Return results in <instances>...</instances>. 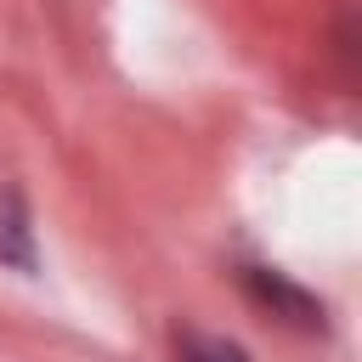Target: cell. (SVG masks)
<instances>
[{
  "instance_id": "obj_1",
  "label": "cell",
  "mask_w": 362,
  "mask_h": 362,
  "mask_svg": "<svg viewBox=\"0 0 362 362\" xmlns=\"http://www.w3.org/2000/svg\"><path fill=\"white\" fill-rule=\"evenodd\" d=\"M249 288H255V300H266V305H277V311H288L294 322H322V305L311 300V294H300L294 283H283L277 272H249Z\"/></svg>"
},
{
  "instance_id": "obj_2",
  "label": "cell",
  "mask_w": 362,
  "mask_h": 362,
  "mask_svg": "<svg viewBox=\"0 0 362 362\" xmlns=\"http://www.w3.org/2000/svg\"><path fill=\"white\" fill-rule=\"evenodd\" d=\"M187 362H249L238 345H226V339H204V334H187Z\"/></svg>"
}]
</instances>
